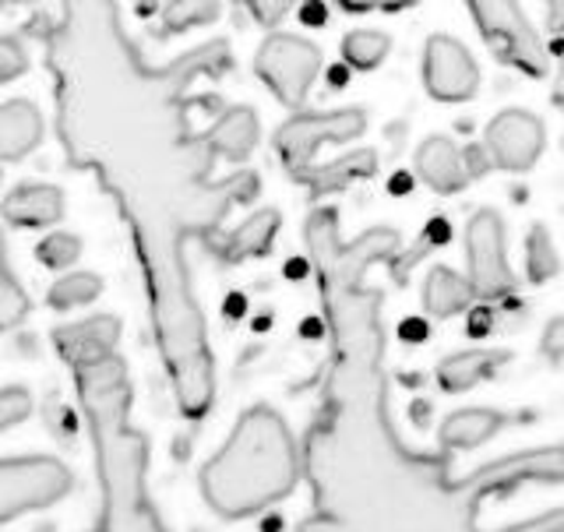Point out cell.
<instances>
[{"label": "cell", "mask_w": 564, "mask_h": 532, "mask_svg": "<svg viewBox=\"0 0 564 532\" xmlns=\"http://www.w3.org/2000/svg\"><path fill=\"white\" fill-rule=\"evenodd\" d=\"M0 216L22 229L57 226L64 219V194L61 187H50V184H18L8 198L0 202Z\"/></svg>", "instance_id": "obj_15"}, {"label": "cell", "mask_w": 564, "mask_h": 532, "mask_svg": "<svg viewBox=\"0 0 564 532\" xmlns=\"http://www.w3.org/2000/svg\"><path fill=\"white\" fill-rule=\"evenodd\" d=\"M279 211L275 208H261L254 211L251 219H243L234 234L226 237H208L205 243L212 247V254H219L223 261L237 264V261H247V258H264L272 251V240L279 234Z\"/></svg>", "instance_id": "obj_16"}, {"label": "cell", "mask_w": 564, "mask_h": 532, "mask_svg": "<svg viewBox=\"0 0 564 532\" xmlns=\"http://www.w3.org/2000/svg\"><path fill=\"white\" fill-rule=\"evenodd\" d=\"M296 441L272 405L240 413L226 445L202 469V493L223 519L258 515L296 487Z\"/></svg>", "instance_id": "obj_3"}, {"label": "cell", "mask_w": 564, "mask_h": 532, "mask_svg": "<svg viewBox=\"0 0 564 532\" xmlns=\"http://www.w3.org/2000/svg\"><path fill=\"white\" fill-rule=\"evenodd\" d=\"M102 293V279L93 272H70L64 279H57L50 286L46 300L53 311H70V307H85Z\"/></svg>", "instance_id": "obj_25"}, {"label": "cell", "mask_w": 564, "mask_h": 532, "mask_svg": "<svg viewBox=\"0 0 564 532\" xmlns=\"http://www.w3.org/2000/svg\"><path fill=\"white\" fill-rule=\"evenodd\" d=\"M525 484H564V445L505 455L466 476L458 490H466L469 498H487V493H511Z\"/></svg>", "instance_id": "obj_10"}, {"label": "cell", "mask_w": 564, "mask_h": 532, "mask_svg": "<svg viewBox=\"0 0 564 532\" xmlns=\"http://www.w3.org/2000/svg\"><path fill=\"white\" fill-rule=\"evenodd\" d=\"M511 357L505 349H466L445 357L437 363V384L445 392H469L473 384L487 381L490 374H498V367L508 363Z\"/></svg>", "instance_id": "obj_19"}, {"label": "cell", "mask_w": 564, "mask_h": 532, "mask_svg": "<svg viewBox=\"0 0 564 532\" xmlns=\"http://www.w3.org/2000/svg\"><path fill=\"white\" fill-rule=\"evenodd\" d=\"M501 532H564V508L546 511V515H540V519H525L519 525H508Z\"/></svg>", "instance_id": "obj_33"}, {"label": "cell", "mask_w": 564, "mask_h": 532, "mask_svg": "<svg viewBox=\"0 0 564 532\" xmlns=\"http://www.w3.org/2000/svg\"><path fill=\"white\" fill-rule=\"evenodd\" d=\"M463 159H466V173H469V181H473V176H484V173L490 170L487 152H484V149H476V145H469V149L463 152Z\"/></svg>", "instance_id": "obj_35"}, {"label": "cell", "mask_w": 564, "mask_h": 532, "mask_svg": "<svg viewBox=\"0 0 564 532\" xmlns=\"http://www.w3.org/2000/svg\"><path fill=\"white\" fill-rule=\"evenodd\" d=\"M466 4L494 57L529 78H546L551 53H546L536 25H529L519 0H466Z\"/></svg>", "instance_id": "obj_6"}, {"label": "cell", "mask_w": 564, "mask_h": 532, "mask_svg": "<svg viewBox=\"0 0 564 532\" xmlns=\"http://www.w3.org/2000/svg\"><path fill=\"white\" fill-rule=\"evenodd\" d=\"M300 18H304L307 25H325V8H322V0H307V4L300 8Z\"/></svg>", "instance_id": "obj_36"}, {"label": "cell", "mask_w": 564, "mask_h": 532, "mask_svg": "<svg viewBox=\"0 0 564 532\" xmlns=\"http://www.w3.org/2000/svg\"><path fill=\"white\" fill-rule=\"evenodd\" d=\"M473 286L466 275H458L445 264L431 269L427 282H423V307H427L431 317H452V314H463L473 304Z\"/></svg>", "instance_id": "obj_21"}, {"label": "cell", "mask_w": 564, "mask_h": 532, "mask_svg": "<svg viewBox=\"0 0 564 532\" xmlns=\"http://www.w3.org/2000/svg\"><path fill=\"white\" fill-rule=\"evenodd\" d=\"M484 145L487 155L494 159V166H501L508 173H525L543 155L546 145L543 120L525 110H505L487 123Z\"/></svg>", "instance_id": "obj_12"}, {"label": "cell", "mask_w": 564, "mask_h": 532, "mask_svg": "<svg viewBox=\"0 0 564 532\" xmlns=\"http://www.w3.org/2000/svg\"><path fill=\"white\" fill-rule=\"evenodd\" d=\"M540 349H543L551 360H564V317H554V322L543 328Z\"/></svg>", "instance_id": "obj_34"}, {"label": "cell", "mask_w": 564, "mask_h": 532, "mask_svg": "<svg viewBox=\"0 0 564 532\" xmlns=\"http://www.w3.org/2000/svg\"><path fill=\"white\" fill-rule=\"evenodd\" d=\"M317 70H322V50L293 32H269L254 53V75L286 110L296 113L304 110Z\"/></svg>", "instance_id": "obj_7"}, {"label": "cell", "mask_w": 564, "mask_h": 532, "mask_svg": "<svg viewBox=\"0 0 564 532\" xmlns=\"http://www.w3.org/2000/svg\"><path fill=\"white\" fill-rule=\"evenodd\" d=\"M78 378L82 405L93 423L99 487H102V529L99 532H166L152 511L145 490V441L128 427L131 384L120 357H102L70 367Z\"/></svg>", "instance_id": "obj_2"}, {"label": "cell", "mask_w": 564, "mask_h": 532, "mask_svg": "<svg viewBox=\"0 0 564 532\" xmlns=\"http://www.w3.org/2000/svg\"><path fill=\"white\" fill-rule=\"evenodd\" d=\"M561 269V258L554 251V240L546 234V226H533L525 237V272H529V282H551Z\"/></svg>", "instance_id": "obj_26"}, {"label": "cell", "mask_w": 564, "mask_h": 532, "mask_svg": "<svg viewBox=\"0 0 564 532\" xmlns=\"http://www.w3.org/2000/svg\"><path fill=\"white\" fill-rule=\"evenodd\" d=\"M364 131H367V113L360 106H343V110H328V113L300 110L275 131L272 145L293 181L307 184L317 152L325 145H346V141L360 138Z\"/></svg>", "instance_id": "obj_5"}, {"label": "cell", "mask_w": 564, "mask_h": 532, "mask_svg": "<svg viewBox=\"0 0 564 532\" xmlns=\"http://www.w3.org/2000/svg\"><path fill=\"white\" fill-rule=\"evenodd\" d=\"M117 335H120L117 317L113 314H96V317H85V322H78V325L57 328V349L64 352V360L70 367L93 363V360H102V357H113Z\"/></svg>", "instance_id": "obj_13"}, {"label": "cell", "mask_w": 564, "mask_h": 532, "mask_svg": "<svg viewBox=\"0 0 564 532\" xmlns=\"http://www.w3.org/2000/svg\"><path fill=\"white\" fill-rule=\"evenodd\" d=\"M413 166H416L420 181L427 184L431 191H437V194H455V191H463L469 184L463 149H458L452 138H441V134L427 138L416 149Z\"/></svg>", "instance_id": "obj_14"}, {"label": "cell", "mask_w": 564, "mask_h": 532, "mask_svg": "<svg viewBox=\"0 0 564 532\" xmlns=\"http://www.w3.org/2000/svg\"><path fill=\"white\" fill-rule=\"evenodd\" d=\"M70 469L61 458L25 455V458H0V522L43 511L67 498Z\"/></svg>", "instance_id": "obj_8"}, {"label": "cell", "mask_w": 564, "mask_h": 532, "mask_svg": "<svg viewBox=\"0 0 564 532\" xmlns=\"http://www.w3.org/2000/svg\"><path fill=\"white\" fill-rule=\"evenodd\" d=\"M392 53V40L378 29H357L343 40V61L352 70H375Z\"/></svg>", "instance_id": "obj_24"}, {"label": "cell", "mask_w": 564, "mask_h": 532, "mask_svg": "<svg viewBox=\"0 0 564 532\" xmlns=\"http://www.w3.org/2000/svg\"><path fill=\"white\" fill-rule=\"evenodd\" d=\"M505 427V416L498 410H458L441 423V445L445 448H480Z\"/></svg>", "instance_id": "obj_20"}, {"label": "cell", "mask_w": 564, "mask_h": 532, "mask_svg": "<svg viewBox=\"0 0 564 532\" xmlns=\"http://www.w3.org/2000/svg\"><path fill=\"white\" fill-rule=\"evenodd\" d=\"M29 314V296L8 269V243L0 234V335L11 332Z\"/></svg>", "instance_id": "obj_27"}, {"label": "cell", "mask_w": 564, "mask_h": 532, "mask_svg": "<svg viewBox=\"0 0 564 532\" xmlns=\"http://www.w3.org/2000/svg\"><path fill=\"white\" fill-rule=\"evenodd\" d=\"M307 247L311 258L317 264V272L325 279V290L343 293L352 290L360 282V275L378 261H399L402 269V240L395 229H370L360 240L343 243L339 240V226H335V211L332 208H317L307 219Z\"/></svg>", "instance_id": "obj_4"}, {"label": "cell", "mask_w": 564, "mask_h": 532, "mask_svg": "<svg viewBox=\"0 0 564 532\" xmlns=\"http://www.w3.org/2000/svg\"><path fill=\"white\" fill-rule=\"evenodd\" d=\"M423 85L437 102H469L480 93V67L463 43L437 32L423 46Z\"/></svg>", "instance_id": "obj_11"}, {"label": "cell", "mask_w": 564, "mask_h": 532, "mask_svg": "<svg viewBox=\"0 0 564 532\" xmlns=\"http://www.w3.org/2000/svg\"><path fill=\"white\" fill-rule=\"evenodd\" d=\"M328 82H332V88H343L349 82V67H332L328 70Z\"/></svg>", "instance_id": "obj_38"}, {"label": "cell", "mask_w": 564, "mask_h": 532, "mask_svg": "<svg viewBox=\"0 0 564 532\" xmlns=\"http://www.w3.org/2000/svg\"><path fill=\"white\" fill-rule=\"evenodd\" d=\"M234 8H237V14L251 11V18L258 25L275 29V25H282V18L296 8V0H234Z\"/></svg>", "instance_id": "obj_30"}, {"label": "cell", "mask_w": 564, "mask_h": 532, "mask_svg": "<svg viewBox=\"0 0 564 532\" xmlns=\"http://www.w3.org/2000/svg\"><path fill=\"white\" fill-rule=\"evenodd\" d=\"M343 11L349 14H367V11H405V8H416L420 0H335Z\"/></svg>", "instance_id": "obj_32"}, {"label": "cell", "mask_w": 564, "mask_h": 532, "mask_svg": "<svg viewBox=\"0 0 564 532\" xmlns=\"http://www.w3.org/2000/svg\"><path fill=\"white\" fill-rule=\"evenodd\" d=\"M212 155H223L229 163H243L258 145V113L251 106H229V110L202 134Z\"/></svg>", "instance_id": "obj_18"}, {"label": "cell", "mask_w": 564, "mask_h": 532, "mask_svg": "<svg viewBox=\"0 0 564 532\" xmlns=\"http://www.w3.org/2000/svg\"><path fill=\"white\" fill-rule=\"evenodd\" d=\"M29 70V50L18 35H0V85L22 78Z\"/></svg>", "instance_id": "obj_29"}, {"label": "cell", "mask_w": 564, "mask_h": 532, "mask_svg": "<svg viewBox=\"0 0 564 532\" xmlns=\"http://www.w3.org/2000/svg\"><path fill=\"white\" fill-rule=\"evenodd\" d=\"M64 14L43 43L57 78V131L70 163L93 170L128 219L145 272L155 343L181 410L198 420L216 392L205 317L191 293L184 240L219 234L226 211L251 202V170L212 181V149L191 134L184 93L198 75L234 67L226 40H212L163 67L145 61L120 25L117 0H61Z\"/></svg>", "instance_id": "obj_1"}, {"label": "cell", "mask_w": 564, "mask_h": 532, "mask_svg": "<svg viewBox=\"0 0 564 532\" xmlns=\"http://www.w3.org/2000/svg\"><path fill=\"white\" fill-rule=\"evenodd\" d=\"M29 413H32V395L25 388H0V431L29 420Z\"/></svg>", "instance_id": "obj_31"}, {"label": "cell", "mask_w": 564, "mask_h": 532, "mask_svg": "<svg viewBox=\"0 0 564 532\" xmlns=\"http://www.w3.org/2000/svg\"><path fill=\"white\" fill-rule=\"evenodd\" d=\"M378 170V152L375 149H357L343 155L339 163H328V166H317L311 176H307V187L314 194H335L349 187L352 181H364V176H375Z\"/></svg>", "instance_id": "obj_22"}, {"label": "cell", "mask_w": 564, "mask_h": 532, "mask_svg": "<svg viewBox=\"0 0 564 532\" xmlns=\"http://www.w3.org/2000/svg\"><path fill=\"white\" fill-rule=\"evenodd\" d=\"M25 4H43V0H0V11H8V8H25Z\"/></svg>", "instance_id": "obj_39"}, {"label": "cell", "mask_w": 564, "mask_h": 532, "mask_svg": "<svg viewBox=\"0 0 564 532\" xmlns=\"http://www.w3.org/2000/svg\"><path fill=\"white\" fill-rule=\"evenodd\" d=\"M219 18V0H166L163 4V29L159 35H181L191 29L212 25Z\"/></svg>", "instance_id": "obj_23"}, {"label": "cell", "mask_w": 564, "mask_h": 532, "mask_svg": "<svg viewBox=\"0 0 564 532\" xmlns=\"http://www.w3.org/2000/svg\"><path fill=\"white\" fill-rule=\"evenodd\" d=\"M82 254V240L70 237V234H50L46 240H40V247H35V258H40V264H46V269H70V264L78 261Z\"/></svg>", "instance_id": "obj_28"}, {"label": "cell", "mask_w": 564, "mask_h": 532, "mask_svg": "<svg viewBox=\"0 0 564 532\" xmlns=\"http://www.w3.org/2000/svg\"><path fill=\"white\" fill-rule=\"evenodd\" d=\"M546 22H551V29H564V0H546Z\"/></svg>", "instance_id": "obj_37"}, {"label": "cell", "mask_w": 564, "mask_h": 532, "mask_svg": "<svg viewBox=\"0 0 564 532\" xmlns=\"http://www.w3.org/2000/svg\"><path fill=\"white\" fill-rule=\"evenodd\" d=\"M466 261H469V286L476 300H501L516 290V275L508 264L505 222L498 211L480 208L466 226Z\"/></svg>", "instance_id": "obj_9"}, {"label": "cell", "mask_w": 564, "mask_h": 532, "mask_svg": "<svg viewBox=\"0 0 564 532\" xmlns=\"http://www.w3.org/2000/svg\"><path fill=\"white\" fill-rule=\"evenodd\" d=\"M46 123L40 106L29 99H11L0 106V163H14L40 149Z\"/></svg>", "instance_id": "obj_17"}]
</instances>
